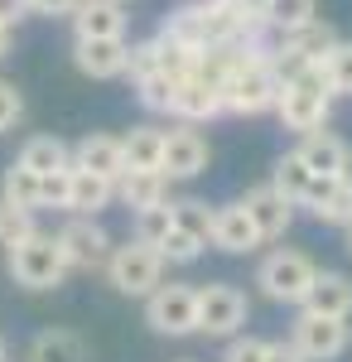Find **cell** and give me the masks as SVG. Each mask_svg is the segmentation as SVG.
<instances>
[{
    "label": "cell",
    "instance_id": "obj_1",
    "mask_svg": "<svg viewBox=\"0 0 352 362\" xmlns=\"http://www.w3.org/2000/svg\"><path fill=\"white\" fill-rule=\"evenodd\" d=\"M280 68L275 58L261 49V44H242L227 78H222V107L232 116H261V112H275L280 102Z\"/></svg>",
    "mask_w": 352,
    "mask_h": 362
},
{
    "label": "cell",
    "instance_id": "obj_2",
    "mask_svg": "<svg viewBox=\"0 0 352 362\" xmlns=\"http://www.w3.org/2000/svg\"><path fill=\"white\" fill-rule=\"evenodd\" d=\"M285 83H280V102H275V116L299 131V136H309V131H324L328 126V112H333V92L324 83V68L319 63H309V68H290V73H280Z\"/></svg>",
    "mask_w": 352,
    "mask_h": 362
},
{
    "label": "cell",
    "instance_id": "obj_3",
    "mask_svg": "<svg viewBox=\"0 0 352 362\" xmlns=\"http://www.w3.org/2000/svg\"><path fill=\"white\" fill-rule=\"evenodd\" d=\"M5 266H10V280L25 290H58L68 276V261H63V247L54 232H29L25 242L5 251Z\"/></svg>",
    "mask_w": 352,
    "mask_h": 362
},
{
    "label": "cell",
    "instance_id": "obj_4",
    "mask_svg": "<svg viewBox=\"0 0 352 362\" xmlns=\"http://www.w3.org/2000/svg\"><path fill=\"white\" fill-rule=\"evenodd\" d=\"M107 280L116 295H131V300H145V295H155L164 280V256L155 247H140L136 237L126 242V247H111L107 256Z\"/></svg>",
    "mask_w": 352,
    "mask_h": 362
},
{
    "label": "cell",
    "instance_id": "obj_5",
    "mask_svg": "<svg viewBox=\"0 0 352 362\" xmlns=\"http://www.w3.org/2000/svg\"><path fill=\"white\" fill-rule=\"evenodd\" d=\"M145 324L164 338H189L198 334V285H184V280H169L155 295H145Z\"/></svg>",
    "mask_w": 352,
    "mask_h": 362
},
{
    "label": "cell",
    "instance_id": "obj_6",
    "mask_svg": "<svg viewBox=\"0 0 352 362\" xmlns=\"http://www.w3.org/2000/svg\"><path fill=\"white\" fill-rule=\"evenodd\" d=\"M319 276V266L304 256V251H271L261 266H256V285H261V295L275 300V305H299L304 300V290L314 285Z\"/></svg>",
    "mask_w": 352,
    "mask_h": 362
},
{
    "label": "cell",
    "instance_id": "obj_7",
    "mask_svg": "<svg viewBox=\"0 0 352 362\" xmlns=\"http://www.w3.org/2000/svg\"><path fill=\"white\" fill-rule=\"evenodd\" d=\"M246 295L227 280H213V285H198V334L208 338H237L246 329Z\"/></svg>",
    "mask_w": 352,
    "mask_h": 362
},
{
    "label": "cell",
    "instance_id": "obj_8",
    "mask_svg": "<svg viewBox=\"0 0 352 362\" xmlns=\"http://www.w3.org/2000/svg\"><path fill=\"white\" fill-rule=\"evenodd\" d=\"M290 343L304 362H338L352 348V329L348 319H324V314H299Z\"/></svg>",
    "mask_w": 352,
    "mask_h": 362
},
{
    "label": "cell",
    "instance_id": "obj_9",
    "mask_svg": "<svg viewBox=\"0 0 352 362\" xmlns=\"http://www.w3.org/2000/svg\"><path fill=\"white\" fill-rule=\"evenodd\" d=\"M58 247H63V261H68V271H102L111 256V232L97 218H68V223L54 232Z\"/></svg>",
    "mask_w": 352,
    "mask_h": 362
},
{
    "label": "cell",
    "instance_id": "obj_10",
    "mask_svg": "<svg viewBox=\"0 0 352 362\" xmlns=\"http://www.w3.org/2000/svg\"><path fill=\"white\" fill-rule=\"evenodd\" d=\"M160 174L169 184H189L198 174H208V140L198 126H174L164 131V160H160Z\"/></svg>",
    "mask_w": 352,
    "mask_h": 362
},
{
    "label": "cell",
    "instance_id": "obj_11",
    "mask_svg": "<svg viewBox=\"0 0 352 362\" xmlns=\"http://www.w3.org/2000/svg\"><path fill=\"white\" fill-rule=\"evenodd\" d=\"M242 208H246V218L256 223L261 242H280V237L290 232V223H295V203L280 194L275 184H256V189H246Z\"/></svg>",
    "mask_w": 352,
    "mask_h": 362
},
{
    "label": "cell",
    "instance_id": "obj_12",
    "mask_svg": "<svg viewBox=\"0 0 352 362\" xmlns=\"http://www.w3.org/2000/svg\"><path fill=\"white\" fill-rule=\"evenodd\" d=\"M304 165L314 169L319 179H343V174H352V145L338 131H309V136H299V150H295Z\"/></svg>",
    "mask_w": 352,
    "mask_h": 362
},
{
    "label": "cell",
    "instance_id": "obj_13",
    "mask_svg": "<svg viewBox=\"0 0 352 362\" xmlns=\"http://www.w3.org/2000/svg\"><path fill=\"white\" fill-rule=\"evenodd\" d=\"M338 44V34L333 25L324 20H309V25L290 29V34H280V73H290V68H309V63H324V54Z\"/></svg>",
    "mask_w": 352,
    "mask_h": 362
},
{
    "label": "cell",
    "instance_id": "obj_14",
    "mask_svg": "<svg viewBox=\"0 0 352 362\" xmlns=\"http://www.w3.org/2000/svg\"><path fill=\"white\" fill-rule=\"evenodd\" d=\"M208 247L227 251V256H246V251L266 247V242H261V232L246 218L242 203H222V208H213V237H208Z\"/></svg>",
    "mask_w": 352,
    "mask_h": 362
},
{
    "label": "cell",
    "instance_id": "obj_15",
    "mask_svg": "<svg viewBox=\"0 0 352 362\" xmlns=\"http://www.w3.org/2000/svg\"><path fill=\"white\" fill-rule=\"evenodd\" d=\"M126 58H131V44H126V39H78V44H73L78 73L97 78V83L126 78Z\"/></svg>",
    "mask_w": 352,
    "mask_h": 362
},
{
    "label": "cell",
    "instance_id": "obj_16",
    "mask_svg": "<svg viewBox=\"0 0 352 362\" xmlns=\"http://www.w3.org/2000/svg\"><path fill=\"white\" fill-rule=\"evenodd\" d=\"M299 309L304 314H324V319H348L352 314V276H343V271H319L314 285L304 290Z\"/></svg>",
    "mask_w": 352,
    "mask_h": 362
},
{
    "label": "cell",
    "instance_id": "obj_17",
    "mask_svg": "<svg viewBox=\"0 0 352 362\" xmlns=\"http://www.w3.org/2000/svg\"><path fill=\"white\" fill-rule=\"evenodd\" d=\"M73 165L78 169H92L102 179H121L126 174V155H121V136H107V131H87V136L73 145Z\"/></svg>",
    "mask_w": 352,
    "mask_h": 362
},
{
    "label": "cell",
    "instance_id": "obj_18",
    "mask_svg": "<svg viewBox=\"0 0 352 362\" xmlns=\"http://www.w3.org/2000/svg\"><path fill=\"white\" fill-rule=\"evenodd\" d=\"M271 184H275V189H280L285 198H290L295 208H314L328 179H319V174H314V169H309V165H304V160L295 155V150H290V155H280V160H275Z\"/></svg>",
    "mask_w": 352,
    "mask_h": 362
},
{
    "label": "cell",
    "instance_id": "obj_19",
    "mask_svg": "<svg viewBox=\"0 0 352 362\" xmlns=\"http://www.w3.org/2000/svg\"><path fill=\"white\" fill-rule=\"evenodd\" d=\"M111 198H116V184L102 179V174H92V169H68V213L73 218H97L102 208H111Z\"/></svg>",
    "mask_w": 352,
    "mask_h": 362
},
{
    "label": "cell",
    "instance_id": "obj_20",
    "mask_svg": "<svg viewBox=\"0 0 352 362\" xmlns=\"http://www.w3.org/2000/svg\"><path fill=\"white\" fill-rule=\"evenodd\" d=\"M68 20L78 39H126V10L116 0H78Z\"/></svg>",
    "mask_w": 352,
    "mask_h": 362
},
{
    "label": "cell",
    "instance_id": "obj_21",
    "mask_svg": "<svg viewBox=\"0 0 352 362\" xmlns=\"http://www.w3.org/2000/svg\"><path fill=\"white\" fill-rule=\"evenodd\" d=\"M227 107H222V87L203 83V78H184L179 83V92H174V116L184 121V126H203V121H213V116H222Z\"/></svg>",
    "mask_w": 352,
    "mask_h": 362
},
{
    "label": "cell",
    "instance_id": "obj_22",
    "mask_svg": "<svg viewBox=\"0 0 352 362\" xmlns=\"http://www.w3.org/2000/svg\"><path fill=\"white\" fill-rule=\"evenodd\" d=\"M116 203L131 208V213L160 208V203H169V179L155 174V169H131V174L116 179Z\"/></svg>",
    "mask_w": 352,
    "mask_h": 362
},
{
    "label": "cell",
    "instance_id": "obj_23",
    "mask_svg": "<svg viewBox=\"0 0 352 362\" xmlns=\"http://www.w3.org/2000/svg\"><path fill=\"white\" fill-rule=\"evenodd\" d=\"M29 362H87V343L73 329H44L29 338Z\"/></svg>",
    "mask_w": 352,
    "mask_h": 362
},
{
    "label": "cell",
    "instance_id": "obj_24",
    "mask_svg": "<svg viewBox=\"0 0 352 362\" xmlns=\"http://www.w3.org/2000/svg\"><path fill=\"white\" fill-rule=\"evenodd\" d=\"M20 165L34 169L39 179H49V174H58V169L73 165V145L58 140V136H34V140L20 145Z\"/></svg>",
    "mask_w": 352,
    "mask_h": 362
},
{
    "label": "cell",
    "instance_id": "obj_25",
    "mask_svg": "<svg viewBox=\"0 0 352 362\" xmlns=\"http://www.w3.org/2000/svg\"><path fill=\"white\" fill-rule=\"evenodd\" d=\"M0 198L10 203V208H25V213H39L44 208V179L34 174V169H25L20 160L0 174Z\"/></svg>",
    "mask_w": 352,
    "mask_h": 362
},
{
    "label": "cell",
    "instance_id": "obj_26",
    "mask_svg": "<svg viewBox=\"0 0 352 362\" xmlns=\"http://www.w3.org/2000/svg\"><path fill=\"white\" fill-rule=\"evenodd\" d=\"M121 155H126V174L131 169H155L164 160V131L160 126H131V136H121Z\"/></svg>",
    "mask_w": 352,
    "mask_h": 362
},
{
    "label": "cell",
    "instance_id": "obj_27",
    "mask_svg": "<svg viewBox=\"0 0 352 362\" xmlns=\"http://www.w3.org/2000/svg\"><path fill=\"white\" fill-rule=\"evenodd\" d=\"M309 213H314L324 227H352V174L328 179L324 194H319V203H314Z\"/></svg>",
    "mask_w": 352,
    "mask_h": 362
},
{
    "label": "cell",
    "instance_id": "obj_28",
    "mask_svg": "<svg viewBox=\"0 0 352 362\" xmlns=\"http://www.w3.org/2000/svg\"><path fill=\"white\" fill-rule=\"evenodd\" d=\"M169 213H174V227L179 232H189L193 242L208 247V237H213V208L203 198H169Z\"/></svg>",
    "mask_w": 352,
    "mask_h": 362
},
{
    "label": "cell",
    "instance_id": "obj_29",
    "mask_svg": "<svg viewBox=\"0 0 352 362\" xmlns=\"http://www.w3.org/2000/svg\"><path fill=\"white\" fill-rule=\"evenodd\" d=\"M309 20H319V0H266V25L275 34H290Z\"/></svg>",
    "mask_w": 352,
    "mask_h": 362
},
{
    "label": "cell",
    "instance_id": "obj_30",
    "mask_svg": "<svg viewBox=\"0 0 352 362\" xmlns=\"http://www.w3.org/2000/svg\"><path fill=\"white\" fill-rule=\"evenodd\" d=\"M319 68H324V83L333 97H352V39H338Z\"/></svg>",
    "mask_w": 352,
    "mask_h": 362
},
{
    "label": "cell",
    "instance_id": "obj_31",
    "mask_svg": "<svg viewBox=\"0 0 352 362\" xmlns=\"http://www.w3.org/2000/svg\"><path fill=\"white\" fill-rule=\"evenodd\" d=\"M179 83H184V78H164V73L136 83L140 107H145V112H160V116H174V92H179Z\"/></svg>",
    "mask_w": 352,
    "mask_h": 362
},
{
    "label": "cell",
    "instance_id": "obj_32",
    "mask_svg": "<svg viewBox=\"0 0 352 362\" xmlns=\"http://www.w3.org/2000/svg\"><path fill=\"white\" fill-rule=\"evenodd\" d=\"M169 232H174V213H169V203L136 213V242H140V247H160Z\"/></svg>",
    "mask_w": 352,
    "mask_h": 362
},
{
    "label": "cell",
    "instance_id": "obj_33",
    "mask_svg": "<svg viewBox=\"0 0 352 362\" xmlns=\"http://www.w3.org/2000/svg\"><path fill=\"white\" fill-rule=\"evenodd\" d=\"M29 232H39V227H34V213H25V208H10V203L0 198V251H10L15 242H25Z\"/></svg>",
    "mask_w": 352,
    "mask_h": 362
},
{
    "label": "cell",
    "instance_id": "obj_34",
    "mask_svg": "<svg viewBox=\"0 0 352 362\" xmlns=\"http://www.w3.org/2000/svg\"><path fill=\"white\" fill-rule=\"evenodd\" d=\"M155 251H160L169 266H193V261L203 256V242H193L189 232H179V227H174V232H169V237H164Z\"/></svg>",
    "mask_w": 352,
    "mask_h": 362
},
{
    "label": "cell",
    "instance_id": "obj_35",
    "mask_svg": "<svg viewBox=\"0 0 352 362\" xmlns=\"http://www.w3.org/2000/svg\"><path fill=\"white\" fill-rule=\"evenodd\" d=\"M266 353H271V338H256V334H237L227 338V353H222V362H266Z\"/></svg>",
    "mask_w": 352,
    "mask_h": 362
},
{
    "label": "cell",
    "instance_id": "obj_36",
    "mask_svg": "<svg viewBox=\"0 0 352 362\" xmlns=\"http://www.w3.org/2000/svg\"><path fill=\"white\" fill-rule=\"evenodd\" d=\"M20 116H25V97H20V87L0 78V136H5V131H15V121H20Z\"/></svg>",
    "mask_w": 352,
    "mask_h": 362
},
{
    "label": "cell",
    "instance_id": "obj_37",
    "mask_svg": "<svg viewBox=\"0 0 352 362\" xmlns=\"http://www.w3.org/2000/svg\"><path fill=\"white\" fill-rule=\"evenodd\" d=\"M68 169H58V174L44 179V208H63V203H68Z\"/></svg>",
    "mask_w": 352,
    "mask_h": 362
},
{
    "label": "cell",
    "instance_id": "obj_38",
    "mask_svg": "<svg viewBox=\"0 0 352 362\" xmlns=\"http://www.w3.org/2000/svg\"><path fill=\"white\" fill-rule=\"evenodd\" d=\"M29 10H34V15H49V20H54V15H73V10H78V0H25Z\"/></svg>",
    "mask_w": 352,
    "mask_h": 362
},
{
    "label": "cell",
    "instance_id": "obj_39",
    "mask_svg": "<svg viewBox=\"0 0 352 362\" xmlns=\"http://www.w3.org/2000/svg\"><path fill=\"white\" fill-rule=\"evenodd\" d=\"M266 362H304L295 353V343H290V338H280V343H271V353H266Z\"/></svg>",
    "mask_w": 352,
    "mask_h": 362
},
{
    "label": "cell",
    "instance_id": "obj_40",
    "mask_svg": "<svg viewBox=\"0 0 352 362\" xmlns=\"http://www.w3.org/2000/svg\"><path fill=\"white\" fill-rule=\"evenodd\" d=\"M25 10H29L25 0H0V25H15V20H20Z\"/></svg>",
    "mask_w": 352,
    "mask_h": 362
},
{
    "label": "cell",
    "instance_id": "obj_41",
    "mask_svg": "<svg viewBox=\"0 0 352 362\" xmlns=\"http://www.w3.org/2000/svg\"><path fill=\"white\" fill-rule=\"evenodd\" d=\"M10 44H15V34H10V25H0V58L10 54Z\"/></svg>",
    "mask_w": 352,
    "mask_h": 362
},
{
    "label": "cell",
    "instance_id": "obj_42",
    "mask_svg": "<svg viewBox=\"0 0 352 362\" xmlns=\"http://www.w3.org/2000/svg\"><path fill=\"white\" fill-rule=\"evenodd\" d=\"M343 232H348V251H352V227H343Z\"/></svg>",
    "mask_w": 352,
    "mask_h": 362
},
{
    "label": "cell",
    "instance_id": "obj_43",
    "mask_svg": "<svg viewBox=\"0 0 352 362\" xmlns=\"http://www.w3.org/2000/svg\"><path fill=\"white\" fill-rule=\"evenodd\" d=\"M0 362H5V338H0Z\"/></svg>",
    "mask_w": 352,
    "mask_h": 362
},
{
    "label": "cell",
    "instance_id": "obj_44",
    "mask_svg": "<svg viewBox=\"0 0 352 362\" xmlns=\"http://www.w3.org/2000/svg\"><path fill=\"white\" fill-rule=\"evenodd\" d=\"M116 5H126V0H116Z\"/></svg>",
    "mask_w": 352,
    "mask_h": 362
}]
</instances>
